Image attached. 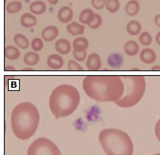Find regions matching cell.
<instances>
[{
	"label": "cell",
	"mask_w": 160,
	"mask_h": 155,
	"mask_svg": "<svg viewBox=\"0 0 160 155\" xmlns=\"http://www.w3.org/2000/svg\"><path fill=\"white\" fill-rule=\"evenodd\" d=\"M140 58L146 64H152L156 60V54L151 48H144L140 52Z\"/></svg>",
	"instance_id": "obj_9"
},
{
	"label": "cell",
	"mask_w": 160,
	"mask_h": 155,
	"mask_svg": "<svg viewBox=\"0 0 160 155\" xmlns=\"http://www.w3.org/2000/svg\"><path fill=\"white\" fill-rule=\"evenodd\" d=\"M59 34V29L56 26H48L45 27L41 32V36L46 42L52 41L57 37Z\"/></svg>",
	"instance_id": "obj_8"
},
{
	"label": "cell",
	"mask_w": 160,
	"mask_h": 155,
	"mask_svg": "<svg viewBox=\"0 0 160 155\" xmlns=\"http://www.w3.org/2000/svg\"><path fill=\"white\" fill-rule=\"evenodd\" d=\"M67 30L72 36H78V35H82L84 33L85 27L82 25L73 22L68 25L67 26Z\"/></svg>",
	"instance_id": "obj_15"
},
{
	"label": "cell",
	"mask_w": 160,
	"mask_h": 155,
	"mask_svg": "<svg viewBox=\"0 0 160 155\" xmlns=\"http://www.w3.org/2000/svg\"><path fill=\"white\" fill-rule=\"evenodd\" d=\"M106 0H91V4L96 10H102L106 6Z\"/></svg>",
	"instance_id": "obj_31"
},
{
	"label": "cell",
	"mask_w": 160,
	"mask_h": 155,
	"mask_svg": "<svg viewBox=\"0 0 160 155\" xmlns=\"http://www.w3.org/2000/svg\"><path fill=\"white\" fill-rule=\"evenodd\" d=\"M154 22H155V24L156 25L157 27L160 28V14H157L156 16L154 18Z\"/></svg>",
	"instance_id": "obj_33"
},
{
	"label": "cell",
	"mask_w": 160,
	"mask_h": 155,
	"mask_svg": "<svg viewBox=\"0 0 160 155\" xmlns=\"http://www.w3.org/2000/svg\"><path fill=\"white\" fill-rule=\"evenodd\" d=\"M102 24V17H101L99 14H95V17H94V21H93L90 24H89L88 26L90 28V29H98V27H100Z\"/></svg>",
	"instance_id": "obj_28"
},
{
	"label": "cell",
	"mask_w": 160,
	"mask_h": 155,
	"mask_svg": "<svg viewBox=\"0 0 160 155\" xmlns=\"http://www.w3.org/2000/svg\"><path fill=\"white\" fill-rule=\"evenodd\" d=\"M4 56L6 59L10 60H16L20 57V51L16 47L9 45L4 49Z\"/></svg>",
	"instance_id": "obj_20"
},
{
	"label": "cell",
	"mask_w": 160,
	"mask_h": 155,
	"mask_svg": "<svg viewBox=\"0 0 160 155\" xmlns=\"http://www.w3.org/2000/svg\"><path fill=\"white\" fill-rule=\"evenodd\" d=\"M21 25L25 28H32L37 24V18L33 14H24L21 17Z\"/></svg>",
	"instance_id": "obj_18"
},
{
	"label": "cell",
	"mask_w": 160,
	"mask_h": 155,
	"mask_svg": "<svg viewBox=\"0 0 160 155\" xmlns=\"http://www.w3.org/2000/svg\"><path fill=\"white\" fill-rule=\"evenodd\" d=\"M87 67L90 70H99L102 67V60L97 53H92L88 56L87 60Z\"/></svg>",
	"instance_id": "obj_7"
},
{
	"label": "cell",
	"mask_w": 160,
	"mask_h": 155,
	"mask_svg": "<svg viewBox=\"0 0 160 155\" xmlns=\"http://www.w3.org/2000/svg\"><path fill=\"white\" fill-rule=\"evenodd\" d=\"M94 17H95V14H94L92 10L85 9V10H83L82 12L80 13L79 22L82 24L88 26L89 24H90L94 21Z\"/></svg>",
	"instance_id": "obj_13"
},
{
	"label": "cell",
	"mask_w": 160,
	"mask_h": 155,
	"mask_svg": "<svg viewBox=\"0 0 160 155\" xmlns=\"http://www.w3.org/2000/svg\"><path fill=\"white\" fill-rule=\"evenodd\" d=\"M44 47V43L40 38H34L31 42V48L34 51H40Z\"/></svg>",
	"instance_id": "obj_27"
},
{
	"label": "cell",
	"mask_w": 160,
	"mask_h": 155,
	"mask_svg": "<svg viewBox=\"0 0 160 155\" xmlns=\"http://www.w3.org/2000/svg\"><path fill=\"white\" fill-rule=\"evenodd\" d=\"M55 48L57 52L61 55H68L72 50L70 41L67 39H60L56 42Z\"/></svg>",
	"instance_id": "obj_10"
},
{
	"label": "cell",
	"mask_w": 160,
	"mask_h": 155,
	"mask_svg": "<svg viewBox=\"0 0 160 155\" xmlns=\"http://www.w3.org/2000/svg\"><path fill=\"white\" fill-rule=\"evenodd\" d=\"M88 46V40L83 36H80V37L75 39V41H73V44H72L73 50H75V51H86Z\"/></svg>",
	"instance_id": "obj_19"
},
{
	"label": "cell",
	"mask_w": 160,
	"mask_h": 155,
	"mask_svg": "<svg viewBox=\"0 0 160 155\" xmlns=\"http://www.w3.org/2000/svg\"><path fill=\"white\" fill-rule=\"evenodd\" d=\"M99 142L106 155H132L134 146L126 132L117 128H106L100 131Z\"/></svg>",
	"instance_id": "obj_4"
},
{
	"label": "cell",
	"mask_w": 160,
	"mask_h": 155,
	"mask_svg": "<svg viewBox=\"0 0 160 155\" xmlns=\"http://www.w3.org/2000/svg\"><path fill=\"white\" fill-rule=\"evenodd\" d=\"M139 41L143 46H149L152 42V37L149 32H143L140 35Z\"/></svg>",
	"instance_id": "obj_26"
},
{
	"label": "cell",
	"mask_w": 160,
	"mask_h": 155,
	"mask_svg": "<svg viewBox=\"0 0 160 155\" xmlns=\"http://www.w3.org/2000/svg\"><path fill=\"white\" fill-rule=\"evenodd\" d=\"M40 60L39 55L33 51H29L26 53L24 56V62L27 66H35Z\"/></svg>",
	"instance_id": "obj_22"
},
{
	"label": "cell",
	"mask_w": 160,
	"mask_h": 155,
	"mask_svg": "<svg viewBox=\"0 0 160 155\" xmlns=\"http://www.w3.org/2000/svg\"><path fill=\"white\" fill-rule=\"evenodd\" d=\"M73 56L74 58L77 61H84V60L87 58V51H75L73 50Z\"/></svg>",
	"instance_id": "obj_29"
},
{
	"label": "cell",
	"mask_w": 160,
	"mask_h": 155,
	"mask_svg": "<svg viewBox=\"0 0 160 155\" xmlns=\"http://www.w3.org/2000/svg\"><path fill=\"white\" fill-rule=\"evenodd\" d=\"M48 1L51 5H56V4H57L59 0H48Z\"/></svg>",
	"instance_id": "obj_35"
},
{
	"label": "cell",
	"mask_w": 160,
	"mask_h": 155,
	"mask_svg": "<svg viewBox=\"0 0 160 155\" xmlns=\"http://www.w3.org/2000/svg\"><path fill=\"white\" fill-rule=\"evenodd\" d=\"M47 64L51 69L53 70H59L62 68L63 66V60L60 55L53 54L51 55L47 60Z\"/></svg>",
	"instance_id": "obj_12"
},
{
	"label": "cell",
	"mask_w": 160,
	"mask_h": 155,
	"mask_svg": "<svg viewBox=\"0 0 160 155\" xmlns=\"http://www.w3.org/2000/svg\"><path fill=\"white\" fill-rule=\"evenodd\" d=\"M126 14L129 16H136L140 11V3L136 0H131L125 7Z\"/></svg>",
	"instance_id": "obj_21"
},
{
	"label": "cell",
	"mask_w": 160,
	"mask_h": 155,
	"mask_svg": "<svg viewBox=\"0 0 160 155\" xmlns=\"http://www.w3.org/2000/svg\"><path fill=\"white\" fill-rule=\"evenodd\" d=\"M29 10L32 14L41 15L46 11V4L42 1H35L30 4Z\"/></svg>",
	"instance_id": "obj_17"
},
{
	"label": "cell",
	"mask_w": 160,
	"mask_h": 155,
	"mask_svg": "<svg viewBox=\"0 0 160 155\" xmlns=\"http://www.w3.org/2000/svg\"><path fill=\"white\" fill-rule=\"evenodd\" d=\"M121 78L124 85V94L114 103L121 108H132L143 98L146 90V80L141 75H122Z\"/></svg>",
	"instance_id": "obj_5"
},
{
	"label": "cell",
	"mask_w": 160,
	"mask_h": 155,
	"mask_svg": "<svg viewBox=\"0 0 160 155\" xmlns=\"http://www.w3.org/2000/svg\"><path fill=\"white\" fill-rule=\"evenodd\" d=\"M82 89L94 101L115 102L122 97L124 85L118 75H89L82 81Z\"/></svg>",
	"instance_id": "obj_1"
},
{
	"label": "cell",
	"mask_w": 160,
	"mask_h": 155,
	"mask_svg": "<svg viewBox=\"0 0 160 155\" xmlns=\"http://www.w3.org/2000/svg\"><path fill=\"white\" fill-rule=\"evenodd\" d=\"M68 68L69 70H82V67L75 60H70L68 62Z\"/></svg>",
	"instance_id": "obj_30"
},
{
	"label": "cell",
	"mask_w": 160,
	"mask_h": 155,
	"mask_svg": "<svg viewBox=\"0 0 160 155\" xmlns=\"http://www.w3.org/2000/svg\"><path fill=\"white\" fill-rule=\"evenodd\" d=\"M80 94L75 86L62 84L55 88L49 98V108L56 119L67 117L76 110Z\"/></svg>",
	"instance_id": "obj_3"
},
{
	"label": "cell",
	"mask_w": 160,
	"mask_h": 155,
	"mask_svg": "<svg viewBox=\"0 0 160 155\" xmlns=\"http://www.w3.org/2000/svg\"><path fill=\"white\" fill-rule=\"evenodd\" d=\"M155 134L156 135V138H158V141L160 142V119L157 121L155 128Z\"/></svg>",
	"instance_id": "obj_32"
},
{
	"label": "cell",
	"mask_w": 160,
	"mask_h": 155,
	"mask_svg": "<svg viewBox=\"0 0 160 155\" xmlns=\"http://www.w3.org/2000/svg\"><path fill=\"white\" fill-rule=\"evenodd\" d=\"M153 155H160V153H155V154H153Z\"/></svg>",
	"instance_id": "obj_37"
},
{
	"label": "cell",
	"mask_w": 160,
	"mask_h": 155,
	"mask_svg": "<svg viewBox=\"0 0 160 155\" xmlns=\"http://www.w3.org/2000/svg\"><path fill=\"white\" fill-rule=\"evenodd\" d=\"M152 70H160V66H158V65H155V66H152Z\"/></svg>",
	"instance_id": "obj_36"
},
{
	"label": "cell",
	"mask_w": 160,
	"mask_h": 155,
	"mask_svg": "<svg viewBox=\"0 0 160 155\" xmlns=\"http://www.w3.org/2000/svg\"><path fill=\"white\" fill-rule=\"evenodd\" d=\"M126 30L128 34L131 36H136V35L140 34L142 30L141 24L138 21L132 20L130 21L127 24Z\"/></svg>",
	"instance_id": "obj_14"
},
{
	"label": "cell",
	"mask_w": 160,
	"mask_h": 155,
	"mask_svg": "<svg viewBox=\"0 0 160 155\" xmlns=\"http://www.w3.org/2000/svg\"><path fill=\"white\" fill-rule=\"evenodd\" d=\"M124 52L126 53L128 56H136L139 52L140 47H139V44L136 41H128L124 44Z\"/></svg>",
	"instance_id": "obj_16"
},
{
	"label": "cell",
	"mask_w": 160,
	"mask_h": 155,
	"mask_svg": "<svg viewBox=\"0 0 160 155\" xmlns=\"http://www.w3.org/2000/svg\"><path fill=\"white\" fill-rule=\"evenodd\" d=\"M27 155H62L57 146L46 138H39L31 143Z\"/></svg>",
	"instance_id": "obj_6"
},
{
	"label": "cell",
	"mask_w": 160,
	"mask_h": 155,
	"mask_svg": "<svg viewBox=\"0 0 160 155\" xmlns=\"http://www.w3.org/2000/svg\"><path fill=\"white\" fill-rule=\"evenodd\" d=\"M59 21L62 23H68L73 18V11L72 8L68 7H63L59 10L57 14Z\"/></svg>",
	"instance_id": "obj_11"
},
{
	"label": "cell",
	"mask_w": 160,
	"mask_h": 155,
	"mask_svg": "<svg viewBox=\"0 0 160 155\" xmlns=\"http://www.w3.org/2000/svg\"><path fill=\"white\" fill-rule=\"evenodd\" d=\"M10 122L14 135L21 140H27L36 133L39 126V111L32 103H20L13 109Z\"/></svg>",
	"instance_id": "obj_2"
},
{
	"label": "cell",
	"mask_w": 160,
	"mask_h": 155,
	"mask_svg": "<svg viewBox=\"0 0 160 155\" xmlns=\"http://www.w3.org/2000/svg\"><path fill=\"white\" fill-rule=\"evenodd\" d=\"M22 2H18V1H13L10 3L7 4V11L10 14H17L22 10Z\"/></svg>",
	"instance_id": "obj_24"
},
{
	"label": "cell",
	"mask_w": 160,
	"mask_h": 155,
	"mask_svg": "<svg viewBox=\"0 0 160 155\" xmlns=\"http://www.w3.org/2000/svg\"><path fill=\"white\" fill-rule=\"evenodd\" d=\"M106 7L108 11L112 14H115L120 9V2L118 0H107L106 2Z\"/></svg>",
	"instance_id": "obj_25"
},
{
	"label": "cell",
	"mask_w": 160,
	"mask_h": 155,
	"mask_svg": "<svg viewBox=\"0 0 160 155\" xmlns=\"http://www.w3.org/2000/svg\"><path fill=\"white\" fill-rule=\"evenodd\" d=\"M14 44L22 49H26L29 46V42L28 38L24 35L21 34V33H18L14 36Z\"/></svg>",
	"instance_id": "obj_23"
},
{
	"label": "cell",
	"mask_w": 160,
	"mask_h": 155,
	"mask_svg": "<svg viewBox=\"0 0 160 155\" xmlns=\"http://www.w3.org/2000/svg\"><path fill=\"white\" fill-rule=\"evenodd\" d=\"M155 40H156V42L158 45H160V32H158L156 35V37H155Z\"/></svg>",
	"instance_id": "obj_34"
}]
</instances>
